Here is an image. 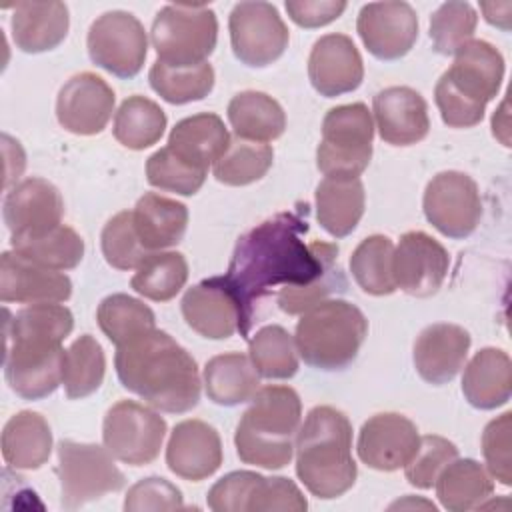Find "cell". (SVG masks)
Returning a JSON list of instances; mask_svg holds the SVG:
<instances>
[{
  "label": "cell",
  "mask_w": 512,
  "mask_h": 512,
  "mask_svg": "<svg viewBox=\"0 0 512 512\" xmlns=\"http://www.w3.org/2000/svg\"><path fill=\"white\" fill-rule=\"evenodd\" d=\"M248 356L262 378L288 380L298 372L294 338L278 324L262 326L248 342Z\"/></svg>",
  "instance_id": "obj_41"
},
{
  "label": "cell",
  "mask_w": 512,
  "mask_h": 512,
  "mask_svg": "<svg viewBox=\"0 0 512 512\" xmlns=\"http://www.w3.org/2000/svg\"><path fill=\"white\" fill-rule=\"evenodd\" d=\"M366 194L360 178L326 176L316 186L318 224L334 238L352 234L364 214Z\"/></svg>",
  "instance_id": "obj_29"
},
{
  "label": "cell",
  "mask_w": 512,
  "mask_h": 512,
  "mask_svg": "<svg viewBox=\"0 0 512 512\" xmlns=\"http://www.w3.org/2000/svg\"><path fill=\"white\" fill-rule=\"evenodd\" d=\"M510 430L512 412H504L490 420L482 432V454L492 478L502 486L512 484V462H510Z\"/></svg>",
  "instance_id": "obj_49"
},
{
  "label": "cell",
  "mask_w": 512,
  "mask_h": 512,
  "mask_svg": "<svg viewBox=\"0 0 512 512\" xmlns=\"http://www.w3.org/2000/svg\"><path fill=\"white\" fill-rule=\"evenodd\" d=\"M356 32L374 58L400 60L418 40V16L408 2H370L358 12Z\"/></svg>",
  "instance_id": "obj_15"
},
{
  "label": "cell",
  "mask_w": 512,
  "mask_h": 512,
  "mask_svg": "<svg viewBox=\"0 0 512 512\" xmlns=\"http://www.w3.org/2000/svg\"><path fill=\"white\" fill-rule=\"evenodd\" d=\"M90 60L118 76L134 78L146 60L148 54V36L142 22L124 10H110L98 16L86 38Z\"/></svg>",
  "instance_id": "obj_12"
},
{
  "label": "cell",
  "mask_w": 512,
  "mask_h": 512,
  "mask_svg": "<svg viewBox=\"0 0 512 512\" xmlns=\"http://www.w3.org/2000/svg\"><path fill=\"white\" fill-rule=\"evenodd\" d=\"M478 14L468 2H444L430 16L432 48L450 56L468 44L476 32Z\"/></svg>",
  "instance_id": "obj_44"
},
{
  "label": "cell",
  "mask_w": 512,
  "mask_h": 512,
  "mask_svg": "<svg viewBox=\"0 0 512 512\" xmlns=\"http://www.w3.org/2000/svg\"><path fill=\"white\" fill-rule=\"evenodd\" d=\"M228 122L238 138L250 142H270L284 134L286 114L268 94L246 90L236 94L228 104Z\"/></svg>",
  "instance_id": "obj_34"
},
{
  "label": "cell",
  "mask_w": 512,
  "mask_h": 512,
  "mask_svg": "<svg viewBox=\"0 0 512 512\" xmlns=\"http://www.w3.org/2000/svg\"><path fill=\"white\" fill-rule=\"evenodd\" d=\"M150 40L160 62L174 68L198 66L216 48V14L204 4H168L156 14Z\"/></svg>",
  "instance_id": "obj_8"
},
{
  "label": "cell",
  "mask_w": 512,
  "mask_h": 512,
  "mask_svg": "<svg viewBox=\"0 0 512 512\" xmlns=\"http://www.w3.org/2000/svg\"><path fill=\"white\" fill-rule=\"evenodd\" d=\"M52 454V430L40 412L20 410L2 430V458L16 470H38Z\"/></svg>",
  "instance_id": "obj_31"
},
{
  "label": "cell",
  "mask_w": 512,
  "mask_h": 512,
  "mask_svg": "<svg viewBox=\"0 0 512 512\" xmlns=\"http://www.w3.org/2000/svg\"><path fill=\"white\" fill-rule=\"evenodd\" d=\"M480 10L486 18L488 24L502 28V30H510V20H512V2L504 0V2H480Z\"/></svg>",
  "instance_id": "obj_54"
},
{
  "label": "cell",
  "mask_w": 512,
  "mask_h": 512,
  "mask_svg": "<svg viewBox=\"0 0 512 512\" xmlns=\"http://www.w3.org/2000/svg\"><path fill=\"white\" fill-rule=\"evenodd\" d=\"M504 80V58L486 40H470L434 88L442 122L450 128H472L484 118L486 104L496 98Z\"/></svg>",
  "instance_id": "obj_6"
},
{
  "label": "cell",
  "mask_w": 512,
  "mask_h": 512,
  "mask_svg": "<svg viewBox=\"0 0 512 512\" xmlns=\"http://www.w3.org/2000/svg\"><path fill=\"white\" fill-rule=\"evenodd\" d=\"M166 430V420L152 406L120 400L104 416L102 440L116 460L146 466L158 458Z\"/></svg>",
  "instance_id": "obj_11"
},
{
  "label": "cell",
  "mask_w": 512,
  "mask_h": 512,
  "mask_svg": "<svg viewBox=\"0 0 512 512\" xmlns=\"http://www.w3.org/2000/svg\"><path fill=\"white\" fill-rule=\"evenodd\" d=\"M104 374L106 356L94 336L82 334L64 350L62 384L70 400H82L94 394L102 386Z\"/></svg>",
  "instance_id": "obj_37"
},
{
  "label": "cell",
  "mask_w": 512,
  "mask_h": 512,
  "mask_svg": "<svg viewBox=\"0 0 512 512\" xmlns=\"http://www.w3.org/2000/svg\"><path fill=\"white\" fill-rule=\"evenodd\" d=\"M422 208L440 234L462 240L478 228L482 218L478 184L458 170L438 172L424 190Z\"/></svg>",
  "instance_id": "obj_14"
},
{
  "label": "cell",
  "mask_w": 512,
  "mask_h": 512,
  "mask_svg": "<svg viewBox=\"0 0 512 512\" xmlns=\"http://www.w3.org/2000/svg\"><path fill=\"white\" fill-rule=\"evenodd\" d=\"M392 258V240L382 234H372L364 238L350 256L352 278L366 294L388 296L396 290Z\"/></svg>",
  "instance_id": "obj_39"
},
{
  "label": "cell",
  "mask_w": 512,
  "mask_h": 512,
  "mask_svg": "<svg viewBox=\"0 0 512 512\" xmlns=\"http://www.w3.org/2000/svg\"><path fill=\"white\" fill-rule=\"evenodd\" d=\"M284 6L290 20L302 28L326 26L346 10L342 0H288Z\"/></svg>",
  "instance_id": "obj_53"
},
{
  "label": "cell",
  "mask_w": 512,
  "mask_h": 512,
  "mask_svg": "<svg viewBox=\"0 0 512 512\" xmlns=\"http://www.w3.org/2000/svg\"><path fill=\"white\" fill-rule=\"evenodd\" d=\"M96 320L104 336L118 348L156 328V316L142 300L128 294L106 296L96 310Z\"/></svg>",
  "instance_id": "obj_35"
},
{
  "label": "cell",
  "mask_w": 512,
  "mask_h": 512,
  "mask_svg": "<svg viewBox=\"0 0 512 512\" xmlns=\"http://www.w3.org/2000/svg\"><path fill=\"white\" fill-rule=\"evenodd\" d=\"M206 174V170H198L188 162L180 160L168 146L156 150L146 160L148 184L180 196H194L202 188Z\"/></svg>",
  "instance_id": "obj_46"
},
{
  "label": "cell",
  "mask_w": 512,
  "mask_h": 512,
  "mask_svg": "<svg viewBox=\"0 0 512 512\" xmlns=\"http://www.w3.org/2000/svg\"><path fill=\"white\" fill-rule=\"evenodd\" d=\"M188 280V262L180 252H152L136 268L130 286L154 302L172 300Z\"/></svg>",
  "instance_id": "obj_40"
},
{
  "label": "cell",
  "mask_w": 512,
  "mask_h": 512,
  "mask_svg": "<svg viewBox=\"0 0 512 512\" xmlns=\"http://www.w3.org/2000/svg\"><path fill=\"white\" fill-rule=\"evenodd\" d=\"M114 90L92 72L74 74L60 88L56 98V118L60 126L78 136L100 134L114 112Z\"/></svg>",
  "instance_id": "obj_17"
},
{
  "label": "cell",
  "mask_w": 512,
  "mask_h": 512,
  "mask_svg": "<svg viewBox=\"0 0 512 512\" xmlns=\"http://www.w3.org/2000/svg\"><path fill=\"white\" fill-rule=\"evenodd\" d=\"M368 336L362 310L346 300H322L300 314L296 324L298 356L316 370L336 372L348 368Z\"/></svg>",
  "instance_id": "obj_7"
},
{
  "label": "cell",
  "mask_w": 512,
  "mask_h": 512,
  "mask_svg": "<svg viewBox=\"0 0 512 512\" xmlns=\"http://www.w3.org/2000/svg\"><path fill=\"white\" fill-rule=\"evenodd\" d=\"M372 112L380 138L390 146H412L428 136V104L408 86H388L374 96Z\"/></svg>",
  "instance_id": "obj_23"
},
{
  "label": "cell",
  "mask_w": 512,
  "mask_h": 512,
  "mask_svg": "<svg viewBox=\"0 0 512 512\" xmlns=\"http://www.w3.org/2000/svg\"><path fill=\"white\" fill-rule=\"evenodd\" d=\"M454 458H458V448L448 438L436 434L420 436L416 452L404 466L406 480L418 490H428Z\"/></svg>",
  "instance_id": "obj_47"
},
{
  "label": "cell",
  "mask_w": 512,
  "mask_h": 512,
  "mask_svg": "<svg viewBox=\"0 0 512 512\" xmlns=\"http://www.w3.org/2000/svg\"><path fill=\"white\" fill-rule=\"evenodd\" d=\"M164 110L146 96H128L114 114V138L130 148L144 150L154 146L166 130Z\"/></svg>",
  "instance_id": "obj_36"
},
{
  "label": "cell",
  "mask_w": 512,
  "mask_h": 512,
  "mask_svg": "<svg viewBox=\"0 0 512 512\" xmlns=\"http://www.w3.org/2000/svg\"><path fill=\"white\" fill-rule=\"evenodd\" d=\"M56 452V474L62 494L60 504L64 510L82 508L88 502L124 488L126 478L114 464V456L106 446L62 440Z\"/></svg>",
  "instance_id": "obj_10"
},
{
  "label": "cell",
  "mask_w": 512,
  "mask_h": 512,
  "mask_svg": "<svg viewBox=\"0 0 512 512\" xmlns=\"http://www.w3.org/2000/svg\"><path fill=\"white\" fill-rule=\"evenodd\" d=\"M74 328L62 304H30L6 320L4 376L24 400H42L62 384V342Z\"/></svg>",
  "instance_id": "obj_2"
},
{
  "label": "cell",
  "mask_w": 512,
  "mask_h": 512,
  "mask_svg": "<svg viewBox=\"0 0 512 512\" xmlns=\"http://www.w3.org/2000/svg\"><path fill=\"white\" fill-rule=\"evenodd\" d=\"M308 228V204H304L298 210L278 212L238 238L224 282L238 302L242 338H248L254 326L260 300L274 288L312 284L338 262L336 244L302 240Z\"/></svg>",
  "instance_id": "obj_1"
},
{
  "label": "cell",
  "mask_w": 512,
  "mask_h": 512,
  "mask_svg": "<svg viewBox=\"0 0 512 512\" xmlns=\"http://www.w3.org/2000/svg\"><path fill=\"white\" fill-rule=\"evenodd\" d=\"M120 384L160 412L184 414L200 402L196 360L164 330H152L116 348Z\"/></svg>",
  "instance_id": "obj_3"
},
{
  "label": "cell",
  "mask_w": 512,
  "mask_h": 512,
  "mask_svg": "<svg viewBox=\"0 0 512 512\" xmlns=\"http://www.w3.org/2000/svg\"><path fill=\"white\" fill-rule=\"evenodd\" d=\"M262 474L250 470H236L222 476L206 496L208 508L214 512H248L252 494Z\"/></svg>",
  "instance_id": "obj_50"
},
{
  "label": "cell",
  "mask_w": 512,
  "mask_h": 512,
  "mask_svg": "<svg viewBox=\"0 0 512 512\" xmlns=\"http://www.w3.org/2000/svg\"><path fill=\"white\" fill-rule=\"evenodd\" d=\"M12 40L26 54H40L60 46L70 28L64 2H16L12 12Z\"/></svg>",
  "instance_id": "obj_26"
},
{
  "label": "cell",
  "mask_w": 512,
  "mask_h": 512,
  "mask_svg": "<svg viewBox=\"0 0 512 512\" xmlns=\"http://www.w3.org/2000/svg\"><path fill=\"white\" fill-rule=\"evenodd\" d=\"M2 216L10 238L38 236L62 224L64 200L52 182L32 176L10 188Z\"/></svg>",
  "instance_id": "obj_19"
},
{
  "label": "cell",
  "mask_w": 512,
  "mask_h": 512,
  "mask_svg": "<svg viewBox=\"0 0 512 512\" xmlns=\"http://www.w3.org/2000/svg\"><path fill=\"white\" fill-rule=\"evenodd\" d=\"M184 508L182 492L166 478L150 476L138 480L132 488H128L124 498L126 512H142V510H180Z\"/></svg>",
  "instance_id": "obj_51"
},
{
  "label": "cell",
  "mask_w": 512,
  "mask_h": 512,
  "mask_svg": "<svg viewBox=\"0 0 512 512\" xmlns=\"http://www.w3.org/2000/svg\"><path fill=\"white\" fill-rule=\"evenodd\" d=\"M294 452L296 476L312 496L332 500L354 486L352 424L342 410L314 406L298 428Z\"/></svg>",
  "instance_id": "obj_4"
},
{
  "label": "cell",
  "mask_w": 512,
  "mask_h": 512,
  "mask_svg": "<svg viewBox=\"0 0 512 512\" xmlns=\"http://www.w3.org/2000/svg\"><path fill=\"white\" fill-rule=\"evenodd\" d=\"M448 266V250L426 232H406L394 248L392 270L396 288L410 296H434L446 280Z\"/></svg>",
  "instance_id": "obj_16"
},
{
  "label": "cell",
  "mask_w": 512,
  "mask_h": 512,
  "mask_svg": "<svg viewBox=\"0 0 512 512\" xmlns=\"http://www.w3.org/2000/svg\"><path fill=\"white\" fill-rule=\"evenodd\" d=\"M308 78L324 98L354 92L364 80L362 56L346 34L320 36L308 56Z\"/></svg>",
  "instance_id": "obj_21"
},
{
  "label": "cell",
  "mask_w": 512,
  "mask_h": 512,
  "mask_svg": "<svg viewBox=\"0 0 512 512\" xmlns=\"http://www.w3.org/2000/svg\"><path fill=\"white\" fill-rule=\"evenodd\" d=\"M274 160L272 146L264 142H250L244 138H230L228 150L212 166V174L226 186H248L270 170Z\"/></svg>",
  "instance_id": "obj_43"
},
{
  "label": "cell",
  "mask_w": 512,
  "mask_h": 512,
  "mask_svg": "<svg viewBox=\"0 0 512 512\" xmlns=\"http://www.w3.org/2000/svg\"><path fill=\"white\" fill-rule=\"evenodd\" d=\"M436 496L446 510L480 508L494 492L490 472L472 458H454L436 478Z\"/></svg>",
  "instance_id": "obj_33"
},
{
  "label": "cell",
  "mask_w": 512,
  "mask_h": 512,
  "mask_svg": "<svg viewBox=\"0 0 512 512\" xmlns=\"http://www.w3.org/2000/svg\"><path fill=\"white\" fill-rule=\"evenodd\" d=\"M308 508V502L300 488L284 476H262L252 500L248 512H274V510H288V512H304Z\"/></svg>",
  "instance_id": "obj_52"
},
{
  "label": "cell",
  "mask_w": 512,
  "mask_h": 512,
  "mask_svg": "<svg viewBox=\"0 0 512 512\" xmlns=\"http://www.w3.org/2000/svg\"><path fill=\"white\" fill-rule=\"evenodd\" d=\"M230 134L222 118L214 112H200L176 122L168 136V148L198 170L216 164L228 150Z\"/></svg>",
  "instance_id": "obj_27"
},
{
  "label": "cell",
  "mask_w": 512,
  "mask_h": 512,
  "mask_svg": "<svg viewBox=\"0 0 512 512\" xmlns=\"http://www.w3.org/2000/svg\"><path fill=\"white\" fill-rule=\"evenodd\" d=\"M152 90L170 104H188L206 98L214 88V68L208 62L174 68L156 60L148 72Z\"/></svg>",
  "instance_id": "obj_42"
},
{
  "label": "cell",
  "mask_w": 512,
  "mask_h": 512,
  "mask_svg": "<svg viewBox=\"0 0 512 512\" xmlns=\"http://www.w3.org/2000/svg\"><path fill=\"white\" fill-rule=\"evenodd\" d=\"M374 122L366 104H342L326 112L316 166L324 176L358 178L370 164Z\"/></svg>",
  "instance_id": "obj_9"
},
{
  "label": "cell",
  "mask_w": 512,
  "mask_h": 512,
  "mask_svg": "<svg viewBox=\"0 0 512 512\" xmlns=\"http://www.w3.org/2000/svg\"><path fill=\"white\" fill-rule=\"evenodd\" d=\"M470 342L468 330L458 324L438 322L426 326L418 334L412 354L418 376L432 386L448 384L462 370Z\"/></svg>",
  "instance_id": "obj_24"
},
{
  "label": "cell",
  "mask_w": 512,
  "mask_h": 512,
  "mask_svg": "<svg viewBox=\"0 0 512 512\" xmlns=\"http://www.w3.org/2000/svg\"><path fill=\"white\" fill-rule=\"evenodd\" d=\"M300 424L302 402L294 388L276 384L258 388L234 432L238 458L266 470L288 466Z\"/></svg>",
  "instance_id": "obj_5"
},
{
  "label": "cell",
  "mask_w": 512,
  "mask_h": 512,
  "mask_svg": "<svg viewBox=\"0 0 512 512\" xmlns=\"http://www.w3.org/2000/svg\"><path fill=\"white\" fill-rule=\"evenodd\" d=\"M418 440V428L410 418L398 412H380L362 424L356 450L368 468L394 472L408 464Z\"/></svg>",
  "instance_id": "obj_18"
},
{
  "label": "cell",
  "mask_w": 512,
  "mask_h": 512,
  "mask_svg": "<svg viewBox=\"0 0 512 512\" xmlns=\"http://www.w3.org/2000/svg\"><path fill=\"white\" fill-rule=\"evenodd\" d=\"M348 280L338 262H334L316 282L306 286H284L280 288L276 300L282 312L286 314H302L308 308L316 306L322 300H328L332 294L346 292Z\"/></svg>",
  "instance_id": "obj_48"
},
{
  "label": "cell",
  "mask_w": 512,
  "mask_h": 512,
  "mask_svg": "<svg viewBox=\"0 0 512 512\" xmlns=\"http://www.w3.org/2000/svg\"><path fill=\"white\" fill-rule=\"evenodd\" d=\"M10 246L14 252L60 272L76 268L84 258L82 236L66 224H60L38 236L10 238Z\"/></svg>",
  "instance_id": "obj_38"
},
{
  "label": "cell",
  "mask_w": 512,
  "mask_h": 512,
  "mask_svg": "<svg viewBox=\"0 0 512 512\" xmlns=\"http://www.w3.org/2000/svg\"><path fill=\"white\" fill-rule=\"evenodd\" d=\"M228 30L234 56L250 68L276 62L290 40L288 26L270 2H238L230 12Z\"/></svg>",
  "instance_id": "obj_13"
},
{
  "label": "cell",
  "mask_w": 512,
  "mask_h": 512,
  "mask_svg": "<svg viewBox=\"0 0 512 512\" xmlns=\"http://www.w3.org/2000/svg\"><path fill=\"white\" fill-rule=\"evenodd\" d=\"M186 324L204 338L226 340L238 330L240 310L224 276H212L188 288L180 302Z\"/></svg>",
  "instance_id": "obj_25"
},
{
  "label": "cell",
  "mask_w": 512,
  "mask_h": 512,
  "mask_svg": "<svg viewBox=\"0 0 512 512\" xmlns=\"http://www.w3.org/2000/svg\"><path fill=\"white\" fill-rule=\"evenodd\" d=\"M100 244L104 260L116 270H134L150 254L134 230L132 210H122L106 222Z\"/></svg>",
  "instance_id": "obj_45"
},
{
  "label": "cell",
  "mask_w": 512,
  "mask_h": 512,
  "mask_svg": "<svg viewBox=\"0 0 512 512\" xmlns=\"http://www.w3.org/2000/svg\"><path fill=\"white\" fill-rule=\"evenodd\" d=\"M462 394L478 410L504 406L512 394V362L500 348H482L464 368Z\"/></svg>",
  "instance_id": "obj_28"
},
{
  "label": "cell",
  "mask_w": 512,
  "mask_h": 512,
  "mask_svg": "<svg viewBox=\"0 0 512 512\" xmlns=\"http://www.w3.org/2000/svg\"><path fill=\"white\" fill-rule=\"evenodd\" d=\"M134 230L142 246L152 254L176 246L188 228V208L172 198L146 192L132 210Z\"/></svg>",
  "instance_id": "obj_30"
},
{
  "label": "cell",
  "mask_w": 512,
  "mask_h": 512,
  "mask_svg": "<svg viewBox=\"0 0 512 512\" xmlns=\"http://www.w3.org/2000/svg\"><path fill=\"white\" fill-rule=\"evenodd\" d=\"M72 296L70 278L18 252L0 256V300L16 304H60Z\"/></svg>",
  "instance_id": "obj_20"
},
{
  "label": "cell",
  "mask_w": 512,
  "mask_h": 512,
  "mask_svg": "<svg viewBox=\"0 0 512 512\" xmlns=\"http://www.w3.org/2000/svg\"><path fill=\"white\" fill-rule=\"evenodd\" d=\"M222 440L214 426L204 420H182L174 426L166 446V464L182 480L200 482L222 464Z\"/></svg>",
  "instance_id": "obj_22"
},
{
  "label": "cell",
  "mask_w": 512,
  "mask_h": 512,
  "mask_svg": "<svg viewBox=\"0 0 512 512\" xmlns=\"http://www.w3.org/2000/svg\"><path fill=\"white\" fill-rule=\"evenodd\" d=\"M206 396L218 406H238L250 402L260 388V374L250 356L240 352L218 354L204 366Z\"/></svg>",
  "instance_id": "obj_32"
}]
</instances>
